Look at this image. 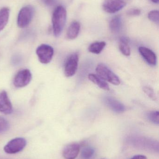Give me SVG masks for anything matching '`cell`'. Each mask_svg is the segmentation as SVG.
Here are the masks:
<instances>
[{
  "instance_id": "obj_20",
  "label": "cell",
  "mask_w": 159,
  "mask_h": 159,
  "mask_svg": "<svg viewBox=\"0 0 159 159\" xmlns=\"http://www.w3.org/2000/svg\"><path fill=\"white\" fill-rule=\"evenodd\" d=\"M159 113L157 111H153L149 112L148 114V118L151 122L158 125L159 123Z\"/></svg>"
},
{
  "instance_id": "obj_19",
  "label": "cell",
  "mask_w": 159,
  "mask_h": 159,
  "mask_svg": "<svg viewBox=\"0 0 159 159\" xmlns=\"http://www.w3.org/2000/svg\"><path fill=\"white\" fill-rule=\"evenodd\" d=\"M149 20L152 22L158 24L159 23V13L158 10H155L150 11L148 15Z\"/></svg>"
},
{
  "instance_id": "obj_18",
  "label": "cell",
  "mask_w": 159,
  "mask_h": 159,
  "mask_svg": "<svg viewBox=\"0 0 159 159\" xmlns=\"http://www.w3.org/2000/svg\"><path fill=\"white\" fill-rule=\"evenodd\" d=\"M106 46L105 42H96L92 43L89 47L88 50L91 53L99 54L103 50Z\"/></svg>"
},
{
  "instance_id": "obj_5",
  "label": "cell",
  "mask_w": 159,
  "mask_h": 159,
  "mask_svg": "<svg viewBox=\"0 0 159 159\" xmlns=\"http://www.w3.org/2000/svg\"><path fill=\"white\" fill-rule=\"evenodd\" d=\"M27 144L24 138H16L8 142L4 148V150L8 154H15L22 151Z\"/></svg>"
},
{
  "instance_id": "obj_10",
  "label": "cell",
  "mask_w": 159,
  "mask_h": 159,
  "mask_svg": "<svg viewBox=\"0 0 159 159\" xmlns=\"http://www.w3.org/2000/svg\"><path fill=\"white\" fill-rule=\"evenodd\" d=\"M13 112V107L8 98L7 93L2 91L0 93V112L6 115L11 114Z\"/></svg>"
},
{
  "instance_id": "obj_24",
  "label": "cell",
  "mask_w": 159,
  "mask_h": 159,
  "mask_svg": "<svg viewBox=\"0 0 159 159\" xmlns=\"http://www.w3.org/2000/svg\"><path fill=\"white\" fill-rule=\"evenodd\" d=\"M141 13V10L138 8H132L127 12V14L129 16H138Z\"/></svg>"
},
{
  "instance_id": "obj_6",
  "label": "cell",
  "mask_w": 159,
  "mask_h": 159,
  "mask_svg": "<svg viewBox=\"0 0 159 159\" xmlns=\"http://www.w3.org/2000/svg\"><path fill=\"white\" fill-rule=\"evenodd\" d=\"M78 55L77 53H73L68 57L64 64V75L66 77H72L75 74L78 66Z\"/></svg>"
},
{
  "instance_id": "obj_14",
  "label": "cell",
  "mask_w": 159,
  "mask_h": 159,
  "mask_svg": "<svg viewBox=\"0 0 159 159\" xmlns=\"http://www.w3.org/2000/svg\"><path fill=\"white\" fill-rule=\"evenodd\" d=\"M122 26V19L119 15L115 16L112 18L109 22V28L111 31L117 33L120 31Z\"/></svg>"
},
{
  "instance_id": "obj_8",
  "label": "cell",
  "mask_w": 159,
  "mask_h": 159,
  "mask_svg": "<svg viewBox=\"0 0 159 159\" xmlns=\"http://www.w3.org/2000/svg\"><path fill=\"white\" fill-rule=\"evenodd\" d=\"M126 5V2L122 0H105L102 7L107 13L114 14L124 8Z\"/></svg>"
},
{
  "instance_id": "obj_23",
  "label": "cell",
  "mask_w": 159,
  "mask_h": 159,
  "mask_svg": "<svg viewBox=\"0 0 159 159\" xmlns=\"http://www.w3.org/2000/svg\"><path fill=\"white\" fill-rule=\"evenodd\" d=\"M9 126V123L7 120L2 117H0V133L7 130Z\"/></svg>"
},
{
  "instance_id": "obj_9",
  "label": "cell",
  "mask_w": 159,
  "mask_h": 159,
  "mask_svg": "<svg viewBox=\"0 0 159 159\" xmlns=\"http://www.w3.org/2000/svg\"><path fill=\"white\" fill-rule=\"evenodd\" d=\"M80 146L77 143H72L63 148L62 155L65 159H75L79 154Z\"/></svg>"
},
{
  "instance_id": "obj_25",
  "label": "cell",
  "mask_w": 159,
  "mask_h": 159,
  "mask_svg": "<svg viewBox=\"0 0 159 159\" xmlns=\"http://www.w3.org/2000/svg\"><path fill=\"white\" fill-rule=\"evenodd\" d=\"M42 1L44 4L49 7L55 5L57 2V0H42Z\"/></svg>"
},
{
  "instance_id": "obj_1",
  "label": "cell",
  "mask_w": 159,
  "mask_h": 159,
  "mask_svg": "<svg viewBox=\"0 0 159 159\" xmlns=\"http://www.w3.org/2000/svg\"><path fill=\"white\" fill-rule=\"evenodd\" d=\"M67 12L62 6L56 7L52 15V22L53 33L56 37L61 34L66 22Z\"/></svg>"
},
{
  "instance_id": "obj_2",
  "label": "cell",
  "mask_w": 159,
  "mask_h": 159,
  "mask_svg": "<svg viewBox=\"0 0 159 159\" xmlns=\"http://www.w3.org/2000/svg\"><path fill=\"white\" fill-rule=\"evenodd\" d=\"M96 71L98 76L103 80L116 86L120 84V80L118 76L104 64H99L96 67Z\"/></svg>"
},
{
  "instance_id": "obj_11",
  "label": "cell",
  "mask_w": 159,
  "mask_h": 159,
  "mask_svg": "<svg viewBox=\"0 0 159 159\" xmlns=\"http://www.w3.org/2000/svg\"><path fill=\"white\" fill-rule=\"evenodd\" d=\"M104 102L110 109L116 113H122L126 110L125 106L118 100L113 97H106L105 98Z\"/></svg>"
},
{
  "instance_id": "obj_21",
  "label": "cell",
  "mask_w": 159,
  "mask_h": 159,
  "mask_svg": "<svg viewBox=\"0 0 159 159\" xmlns=\"http://www.w3.org/2000/svg\"><path fill=\"white\" fill-rule=\"evenodd\" d=\"M143 91L152 100L154 101H156L157 100V95L155 93V91L154 89L152 88H150L147 86L144 87L143 89Z\"/></svg>"
},
{
  "instance_id": "obj_17",
  "label": "cell",
  "mask_w": 159,
  "mask_h": 159,
  "mask_svg": "<svg viewBox=\"0 0 159 159\" xmlns=\"http://www.w3.org/2000/svg\"><path fill=\"white\" fill-rule=\"evenodd\" d=\"M119 50L123 55L125 56H129L130 55V48L129 44V40L125 37H122L119 40Z\"/></svg>"
},
{
  "instance_id": "obj_12",
  "label": "cell",
  "mask_w": 159,
  "mask_h": 159,
  "mask_svg": "<svg viewBox=\"0 0 159 159\" xmlns=\"http://www.w3.org/2000/svg\"><path fill=\"white\" fill-rule=\"evenodd\" d=\"M139 51L148 64L151 66H156L157 65V56L152 50L145 47H140L139 48Z\"/></svg>"
},
{
  "instance_id": "obj_4",
  "label": "cell",
  "mask_w": 159,
  "mask_h": 159,
  "mask_svg": "<svg viewBox=\"0 0 159 159\" xmlns=\"http://www.w3.org/2000/svg\"><path fill=\"white\" fill-rule=\"evenodd\" d=\"M36 54L40 62L43 64H48L52 60L54 49L50 46L43 44L36 48Z\"/></svg>"
},
{
  "instance_id": "obj_27",
  "label": "cell",
  "mask_w": 159,
  "mask_h": 159,
  "mask_svg": "<svg viewBox=\"0 0 159 159\" xmlns=\"http://www.w3.org/2000/svg\"><path fill=\"white\" fill-rule=\"evenodd\" d=\"M151 1L155 3H159V0H151Z\"/></svg>"
},
{
  "instance_id": "obj_3",
  "label": "cell",
  "mask_w": 159,
  "mask_h": 159,
  "mask_svg": "<svg viewBox=\"0 0 159 159\" xmlns=\"http://www.w3.org/2000/svg\"><path fill=\"white\" fill-rule=\"evenodd\" d=\"M33 15L34 9L31 6L27 5L22 7L18 15V26L20 28L27 27L30 23Z\"/></svg>"
},
{
  "instance_id": "obj_16",
  "label": "cell",
  "mask_w": 159,
  "mask_h": 159,
  "mask_svg": "<svg viewBox=\"0 0 159 159\" xmlns=\"http://www.w3.org/2000/svg\"><path fill=\"white\" fill-rule=\"evenodd\" d=\"M10 11L7 7H3L0 10V32L5 27L9 19Z\"/></svg>"
},
{
  "instance_id": "obj_22",
  "label": "cell",
  "mask_w": 159,
  "mask_h": 159,
  "mask_svg": "<svg viewBox=\"0 0 159 159\" xmlns=\"http://www.w3.org/2000/svg\"><path fill=\"white\" fill-rule=\"evenodd\" d=\"M94 154V150L91 147L85 148L82 151V157L85 159L90 158Z\"/></svg>"
},
{
  "instance_id": "obj_13",
  "label": "cell",
  "mask_w": 159,
  "mask_h": 159,
  "mask_svg": "<svg viewBox=\"0 0 159 159\" xmlns=\"http://www.w3.org/2000/svg\"><path fill=\"white\" fill-rule=\"evenodd\" d=\"M80 25L79 22L74 20L68 28L67 32V37L70 40L75 39L79 34Z\"/></svg>"
},
{
  "instance_id": "obj_7",
  "label": "cell",
  "mask_w": 159,
  "mask_h": 159,
  "mask_svg": "<svg viewBox=\"0 0 159 159\" xmlns=\"http://www.w3.org/2000/svg\"><path fill=\"white\" fill-rule=\"evenodd\" d=\"M31 79L32 74L30 70L24 69L16 74L13 80V84L16 88H22L28 85Z\"/></svg>"
},
{
  "instance_id": "obj_26",
  "label": "cell",
  "mask_w": 159,
  "mask_h": 159,
  "mask_svg": "<svg viewBox=\"0 0 159 159\" xmlns=\"http://www.w3.org/2000/svg\"><path fill=\"white\" fill-rule=\"evenodd\" d=\"M130 159H147L146 156L144 155H136V156H134L133 157Z\"/></svg>"
},
{
  "instance_id": "obj_15",
  "label": "cell",
  "mask_w": 159,
  "mask_h": 159,
  "mask_svg": "<svg viewBox=\"0 0 159 159\" xmlns=\"http://www.w3.org/2000/svg\"><path fill=\"white\" fill-rule=\"evenodd\" d=\"M88 78L91 81L95 83L102 89L107 91L110 90L109 85L98 75L94 74H90L88 75Z\"/></svg>"
}]
</instances>
